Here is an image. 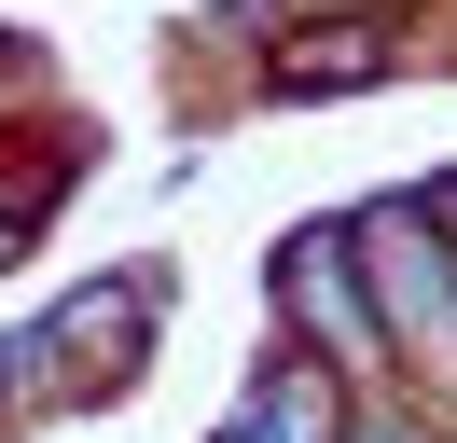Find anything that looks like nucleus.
I'll list each match as a JSON object with an SVG mask.
<instances>
[{"mask_svg": "<svg viewBox=\"0 0 457 443\" xmlns=\"http://www.w3.org/2000/svg\"><path fill=\"white\" fill-rule=\"evenodd\" d=\"M361 263L388 277V319H402V332H444V277H429L416 208H374V222H361Z\"/></svg>", "mask_w": 457, "mask_h": 443, "instance_id": "nucleus-1", "label": "nucleus"}, {"mask_svg": "<svg viewBox=\"0 0 457 443\" xmlns=\"http://www.w3.org/2000/svg\"><path fill=\"white\" fill-rule=\"evenodd\" d=\"M222 443H333V388H319V374H278V388H263V402L236 415Z\"/></svg>", "mask_w": 457, "mask_h": 443, "instance_id": "nucleus-2", "label": "nucleus"}, {"mask_svg": "<svg viewBox=\"0 0 457 443\" xmlns=\"http://www.w3.org/2000/svg\"><path fill=\"white\" fill-rule=\"evenodd\" d=\"M291 291L319 305V332H333L346 360H374V319H361V291H346V249H305V263H291Z\"/></svg>", "mask_w": 457, "mask_h": 443, "instance_id": "nucleus-3", "label": "nucleus"}, {"mask_svg": "<svg viewBox=\"0 0 457 443\" xmlns=\"http://www.w3.org/2000/svg\"><path fill=\"white\" fill-rule=\"evenodd\" d=\"M444 222H457V180H444Z\"/></svg>", "mask_w": 457, "mask_h": 443, "instance_id": "nucleus-4", "label": "nucleus"}, {"mask_svg": "<svg viewBox=\"0 0 457 443\" xmlns=\"http://www.w3.org/2000/svg\"><path fill=\"white\" fill-rule=\"evenodd\" d=\"M0 249H14V222H0Z\"/></svg>", "mask_w": 457, "mask_h": 443, "instance_id": "nucleus-5", "label": "nucleus"}]
</instances>
